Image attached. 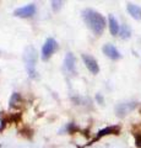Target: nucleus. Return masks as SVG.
<instances>
[{
	"instance_id": "obj_1",
	"label": "nucleus",
	"mask_w": 141,
	"mask_h": 148,
	"mask_svg": "<svg viewBox=\"0 0 141 148\" xmlns=\"http://www.w3.org/2000/svg\"><path fill=\"white\" fill-rule=\"evenodd\" d=\"M82 17L94 35H102L104 29H106V18L101 14L92 10V9H85L82 10Z\"/></svg>"
},
{
	"instance_id": "obj_17",
	"label": "nucleus",
	"mask_w": 141,
	"mask_h": 148,
	"mask_svg": "<svg viewBox=\"0 0 141 148\" xmlns=\"http://www.w3.org/2000/svg\"><path fill=\"white\" fill-rule=\"evenodd\" d=\"M96 99L99 101V104H103V98H102V96L99 95V94H97V95H96Z\"/></svg>"
},
{
	"instance_id": "obj_15",
	"label": "nucleus",
	"mask_w": 141,
	"mask_h": 148,
	"mask_svg": "<svg viewBox=\"0 0 141 148\" xmlns=\"http://www.w3.org/2000/svg\"><path fill=\"white\" fill-rule=\"evenodd\" d=\"M119 35L123 40H128L129 37L131 36V30H130V27L128 25H123L121 26V29H120V32H119Z\"/></svg>"
},
{
	"instance_id": "obj_11",
	"label": "nucleus",
	"mask_w": 141,
	"mask_h": 148,
	"mask_svg": "<svg viewBox=\"0 0 141 148\" xmlns=\"http://www.w3.org/2000/svg\"><path fill=\"white\" fill-rule=\"evenodd\" d=\"M75 56L72 54L71 52L69 53H66L65 56V59H64V66L66 68V71H69V72H74V69H75Z\"/></svg>"
},
{
	"instance_id": "obj_7",
	"label": "nucleus",
	"mask_w": 141,
	"mask_h": 148,
	"mask_svg": "<svg viewBox=\"0 0 141 148\" xmlns=\"http://www.w3.org/2000/svg\"><path fill=\"white\" fill-rule=\"evenodd\" d=\"M20 119H21V114L5 115L4 112H0V123H1V126H0V132L4 131V128L6 127L7 123H10V122H17V121H20Z\"/></svg>"
},
{
	"instance_id": "obj_4",
	"label": "nucleus",
	"mask_w": 141,
	"mask_h": 148,
	"mask_svg": "<svg viewBox=\"0 0 141 148\" xmlns=\"http://www.w3.org/2000/svg\"><path fill=\"white\" fill-rule=\"evenodd\" d=\"M136 104L135 101H130V103H121L119 105H117L115 108V114L117 116L119 117H124L125 115H128L129 112H131L135 108H136Z\"/></svg>"
},
{
	"instance_id": "obj_6",
	"label": "nucleus",
	"mask_w": 141,
	"mask_h": 148,
	"mask_svg": "<svg viewBox=\"0 0 141 148\" xmlns=\"http://www.w3.org/2000/svg\"><path fill=\"white\" fill-rule=\"evenodd\" d=\"M81 58H82V61L84 63L86 64V67H87L88 71L92 73V74H98L99 72V67H98V63L97 61L94 59L92 56H90V54H82L81 56Z\"/></svg>"
},
{
	"instance_id": "obj_18",
	"label": "nucleus",
	"mask_w": 141,
	"mask_h": 148,
	"mask_svg": "<svg viewBox=\"0 0 141 148\" xmlns=\"http://www.w3.org/2000/svg\"><path fill=\"white\" fill-rule=\"evenodd\" d=\"M140 111H141V110H140Z\"/></svg>"
},
{
	"instance_id": "obj_2",
	"label": "nucleus",
	"mask_w": 141,
	"mask_h": 148,
	"mask_svg": "<svg viewBox=\"0 0 141 148\" xmlns=\"http://www.w3.org/2000/svg\"><path fill=\"white\" fill-rule=\"evenodd\" d=\"M25 64H26V69L28 73L30 78H36L37 77V72H36V64H37V51L34 49L33 46H28L25 49Z\"/></svg>"
},
{
	"instance_id": "obj_5",
	"label": "nucleus",
	"mask_w": 141,
	"mask_h": 148,
	"mask_svg": "<svg viewBox=\"0 0 141 148\" xmlns=\"http://www.w3.org/2000/svg\"><path fill=\"white\" fill-rule=\"evenodd\" d=\"M36 10H37V8H36L34 4H30V5H25L22 8L16 9L13 11V15L19 17H31L36 14Z\"/></svg>"
},
{
	"instance_id": "obj_9",
	"label": "nucleus",
	"mask_w": 141,
	"mask_h": 148,
	"mask_svg": "<svg viewBox=\"0 0 141 148\" xmlns=\"http://www.w3.org/2000/svg\"><path fill=\"white\" fill-rule=\"evenodd\" d=\"M103 53L107 56V57H109L111 59H113V61H117V59H120L121 54L119 53V51H118L115 48V46H113L112 43H107L103 46Z\"/></svg>"
},
{
	"instance_id": "obj_3",
	"label": "nucleus",
	"mask_w": 141,
	"mask_h": 148,
	"mask_svg": "<svg viewBox=\"0 0 141 148\" xmlns=\"http://www.w3.org/2000/svg\"><path fill=\"white\" fill-rule=\"evenodd\" d=\"M58 48V43L54 38H47L45 43L43 45L42 48V59L43 61H48L52 57V54L55 52V49Z\"/></svg>"
},
{
	"instance_id": "obj_10",
	"label": "nucleus",
	"mask_w": 141,
	"mask_h": 148,
	"mask_svg": "<svg viewBox=\"0 0 141 148\" xmlns=\"http://www.w3.org/2000/svg\"><path fill=\"white\" fill-rule=\"evenodd\" d=\"M108 24H109V31H111V34L113 36H117L120 32L119 24H118L117 18L113 16V15H109V17H108Z\"/></svg>"
},
{
	"instance_id": "obj_8",
	"label": "nucleus",
	"mask_w": 141,
	"mask_h": 148,
	"mask_svg": "<svg viewBox=\"0 0 141 148\" xmlns=\"http://www.w3.org/2000/svg\"><path fill=\"white\" fill-rule=\"evenodd\" d=\"M119 132H120V127L119 126H108L106 128H102V130H99V131H98L97 136L94 137V140L91 143H94L96 141H98L99 138H102L104 136H108V135H119ZM91 143H90V145H91Z\"/></svg>"
},
{
	"instance_id": "obj_13",
	"label": "nucleus",
	"mask_w": 141,
	"mask_h": 148,
	"mask_svg": "<svg viewBox=\"0 0 141 148\" xmlns=\"http://www.w3.org/2000/svg\"><path fill=\"white\" fill-rule=\"evenodd\" d=\"M133 135L135 137V145L141 148V125L133 127Z\"/></svg>"
},
{
	"instance_id": "obj_12",
	"label": "nucleus",
	"mask_w": 141,
	"mask_h": 148,
	"mask_svg": "<svg viewBox=\"0 0 141 148\" xmlns=\"http://www.w3.org/2000/svg\"><path fill=\"white\" fill-rule=\"evenodd\" d=\"M126 9H128V12L135 18V20H140L141 18V8L140 6L134 5V4H128Z\"/></svg>"
},
{
	"instance_id": "obj_16",
	"label": "nucleus",
	"mask_w": 141,
	"mask_h": 148,
	"mask_svg": "<svg viewBox=\"0 0 141 148\" xmlns=\"http://www.w3.org/2000/svg\"><path fill=\"white\" fill-rule=\"evenodd\" d=\"M63 1H52V5H53V10H59L61 6Z\"/></svg>"
},
{
	"instance_id": "obj_14",
	"label": "nucleus",
	"mask_w": 141,
	"mask_h": 148,
	"mask_svg": "<svg viewBox=\"0 0 141 148\" xmlns=\"http://www.w3.org/2000/svg\"><path fill=\"white\" fill-rule=\"evenodd\" d=\"M20 104H22V98L19 92H12L10 98V108H17Z\"/></svg>"
}]
</instances>
